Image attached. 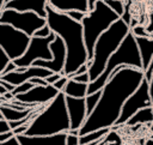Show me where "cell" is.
I'll use <instances>...</instances> for the list:
<instances>
[{
	"label": "cell",
	"instance_id": "33",
	"mask_svg": "<svg viewBox=\"0 0 153 145\" xmlns=\"http://www.w3.org/2000/svg\"><path fill=\"white\" fill-rule=\"evenodd\" d=\"M72 79H74V80H76V81H79V83H85V84H90V83H91V77H90L88 72H87V73H84V74L75 75V77H74V78H72Z\"/></svg>",
	"mask_w": 153,
	"mask_h": 145
},
{
	"label": "cell",
	"instance_id": "35",
	"mask_svg": "<svg viewBox=\"0 0 153 145\" xmlns=\"http://www.w3.org/2000/svg\"><path fill=\"white\" fill-rule=\"evenodd\" d=\"M17 65L14 64V61H11L8 65H7V67L2 71V72H0V77H2V75H5V74H7V73H11V72H14L16 70H17Z\"/></svg>",
	"mask_w": 153,
	"mask_h": 145
},
{
	"label": "cell",
	"instance_id": "31",
	"mask_svg": "<svg viewBox=\"0 0 153 145\" xmlns=\"http://www.w3.org/2000/svg\"><path fill=\"white\" fill-rule=\"evenodd\" d=\"M11 131H12V128H11L10 121H7L4 117H0V134L6 133V132H11Z\"/></svg>",
	"mask_w": 153,
	"mask_h": 145
},
{
	"label": "cell",
	"instance_id": "5",
	"mask_svg": "<svg viewBox=\"0 0 153 145\" xmlns=\"http://www.w3.org/2000/svg\"><path fill=\"white\" fill-rule=\"evenodd\" d=\"M120 66L134 67L137 70L143 68L142 59H141L139 47H137V42H136L135 36L131 34V31L127 35V37L121 43L118 49L111 55V58L109 59L106 67H105L104 72L102 73V75L98 77L94 81H91L88 84V95L102 90L105 86V84L108 83V80L110 79L112 72Z\"/></svg>",
	"mask_w": 153,
	"mask_h": 145
},
{
	"label": "cell",
	"instance_id": "18",
	"mask_svg": "<svg viewBox=\"0 0 153 145\" xmlns=\"http://www.w3.org/2000/svg\"><path fill=\"white\" fill-rule=\"evenodd\" d=\"M139 47V52L142 59L143 71L146 72L153 60V38L151 37H135Z\"/></svg>",
	"mask_w": 153,
	"mask_h": 145
},
{
	"label": "cell",
	"instance_id": "9",
	"mask_svg": "<svg viewBox=\"0 0 153 145\" xmlns=\"http://www.w3.org/2000/svg\"><path fill=\"white\" fill-rule=\"evenodd\" d=\"M148 107H153V102H152V98L149 95V83L145 78L141 81L140 86L136 89V91L134 93H131L129 96V98L126 101V103L122 108L120 119L117 120L115 127L126 125L129 121V119L134 114H136L140 109L148 108Z\"/></svg>",
	"mask_w": 153,
	"mask_h": 145
},
{
	"label": "cell",
	"instance_id": "45",
	"mask_svg": "<svg viewBox=\"0 0 153 145\" xmlns=\"http://www.w3.org/2000/svg\"><path fill=\"white\" fill-rule=\"evenodd\" d=\"M108 144H110V141H109V138H108V135H106V137H105L98 145H108Z\"/></svg>",
	"mask_w": 153,
	"mask_h": 145
},
{
	"label": "cell",
	"instance_id": "48",
	"mask_svg": "<svg viewBox=\"0 0 153 145\" xmlns=\"http://www.w3.org/2000/svg\"><path fill=\"white\" fill-rule=\"evenodd\" d=\"M4 4H5V0H1V2H0V7L4 6Z\"/></svg>",
	"mask_w": 153,
	"mask_h": 145
},
{
	"label": "cell",
	"instance_id": "19",
	"mask_svg": "<svg viewBox=\"0 0 153 145\" xmlns=\"http://www.w3.org/2000/svg\"><path fill=\"white\" fill-rule=\"evenodd\" d=\"M63 92L66 96H71L75 98H85L88 95V84L79 83L74 79H69Z\"/></svg>",
	"mask_w": 153,
	"mask_h": 145
},
{
	"label": "cell",
	"instance_id": "12",
	"mask_svg": "<svg viewBox=\"0 0 153 145\" xmlns=\"http://www.w3.org/2000/svg\"><path fill=\"white\" fill-rule=\"evenodd\" d=\"M60 91L54 87V85H35L30 91L17 95L16 98L29 104L30 107H38L43 104H49L53 99L57 97Z\"/></svg>",
	"mask_w": 153,
	"mask_h": 145
},
{
	"label": "cell",
	"instance_id": "14",
	"mask_svg": "<svg viewBox=\"0 0 153 145\" xmlns=\"http://www.w3.org/2000/svg\"><path fill=\"white\" fill-rule=\"evenodd\" d=\"M54 72H51L50 70L48 68H44V67H39V66H30L27 67L26 71L19 73V72H11V73H7L2 77H0V79L2 80H6L11 84H13L14 86H18L25 81H29L31 80L32 78H43L45 79L47 77H49L50 74H53Z\"/></svg>",
	"mask_w": 153,
	"mask_h": 145
},
{
	"label": "cell",
	"instance_id": "43",
	"mask_svg": "<svg viewBox=\"0 0 153 145\" xmlns=\"http://www.w3.org/2000/svg\"><path fill=\"white\" fill-rule=\"evenodd\" d=\"M97 2H98V0H87V4H88V12H91V11L94 10Z\"/></svg>",
	"mask_w": 153,
	"mask_h": 145
},
{
	"label": "cell",
	"instance_id": "28",
	"mask_svg": "<svg viewBox=\"0 0 153 145\" xmlns=\"http://www.w3.org/2000/svg\"><path fill=\"white\" fill-rule=\"evenodd\" d=\"M53 34V30L50 29V26L47 24V25H44L43 28H41L39 30H37L36 31V34H35V36H37V37H49L50 35Z\"/></svg>",
	"mask_w": 153,
	"mask_h": 145
},
{
	"label": "cell",
	"instance_id": "1",
	"mask_svg": "<svg viewBox=\"0 0 153 145\" xmlns=\"http://www.w3.org/2000/svg\"><path fill=\"white\" fill-rule=\"evenodd\" d=\"M145 79V71L134 67H117L105 86L96 109L87 116L80 128V137L102 128H114L120 119L122 108L131 93Z\"/></svg>",
	"mask_w": 153,
	"mask_h": 145
},
{
	"label": "cell",
	"instance_id": "4",
	"mask_svg": "<svg viewBox=\"0 0 153 145\" xmlns=\"http://www.w3.org/2000/svg\"><path fill=\"white\" fill-rule=\"evenodd\" d=\"M129 32L130 25L127 24L122 18H120L110 26L109 30L100 35V37L96 42L93 58L91 60V66L88 70L91 81H94L98 77L102 75L109 59L118 49Z\"/></svg>",
	"mask_w": 153,
	"mask_h": 145
},
{
	"label": "cell",
	"instance_id": "21",
	"mask_svg": "<svg viewBox=\"0 0 153 145\" xmlns=\"http://www.w3.org/2000/svg\"><path fill=\"white\" fill-rule=\"evenodd\" d=\"M153 122V107L140 109L136 114H134L129 121L126 123L127 126H136V125H145V123H152Z\"/></svg>",
	"mask_w": 153,
	"mask_h": 145
},
{
	"label": "cell",
	"instance_id": "20",
	"mask_svg": "<svg viewBox=\"0 0 153 145\" xmlns=\"http://www.w3.org/2000/svg\"><path fill=\"white\" fill-rule=\"evenodd\" d=\"M35 108H29L25 110H18V109H14L11 107L0 105V111H1L0 114H1V117L6 119L7 121H19V120L26 119L35 110Z\"/></svg>",
	"mask_w": 153,
	"mask_h": 145
},
{
	"label": "cell",
	"instance_id": "40",
	"mask_svg": "<svg viewBox=\"0 0 153 145\" xmlns=\"http://www.w3.org/2000/svg\"><path fill=\"white\" fill-rule=\"evenodd\" d=\"M29 81H31L32 84H35V85H43V86H47V85H49L48 83H47V80L45 79H43V78H32L31 80H29Z\"/></svg>",
	"mask_w": 153,
	"mask_h": 145
},
{
	"label": "cell",
	"instance_id": "17",
	"mask_svg": "<svg viewBox=\"0 0 153 145\" xmlns=\"http://www.w3.org/2000/svg\"><path fill=\"white\" fill-rule=\"evenodd\" d=\"M48 5L61 13H68L69 11H81L88 13L87 0H49Z\"/></svg>",
	"mask_w": 153,
	"mask_h": 145
},
{
	"label": "cell",
	"instance_id": "39",
	"mask_svg": "<svg viewBox=\"0 0 153 145\" xmlns=\"http://www.w3.org/2000/svg\"><path fill=\"white\" fill-rule=\"evenodd\" d=\"M0 145H22V144H20V141L18 140L17 135H14V137H12L10 140L4 141V143H0Z\"/></svg>",
	"mask_w": 153,
	"mask_h": 145
},
{
	"label": "cell",
	"instance_id": "41",
	"mask_svg": "<svg viewBox=\"0 0 153 145\" xmlns=\"http://www.w3.org/2000/svg\"><path fill=\"white\" fill-rule=\"evenodd\" d=\"M0 85H2L5 89H7V91H10V92H12L13 90H14V85L13 84H11V83H8V81H6V80H2V79H0Z\"/></svg>",
	"mask_w": 153,
	"mask_h": 145
},
{
	"label": "cell",
	"instance_id": "27",
	"mask_svg": "<svg viewBox=\"0 0 153 145\" xmlns=\"http://www.w3.org/2000/svg\"><path fill=\"white\" fill-rule=\"evenodd\" d=\"M12 60L10 59V56L5 53V50L0 47V72H2L6 67H7V65L11 62Z\"/></svg>",
	"mask_w": 153,
	"mask_h": 145
},
{
	"label": "cell",
	"instance_id": "22",
	"mask_svg": "<svg viewBox=\"0 0 153 145\" xmlns=\"http://www.w3.org/2000/svg\"><path fill=\"white\" fill-rule=\"evenodd\" d=\"M110 131H111V128H102V129H97V131H93L91 133H87L85 135H81L80 137V145H85V144H90V143H93L97 140H102L110 133Z\"/></svg>",
	"mask_w": 153,
	"mask_h": 145
},
{
	"label": "cell",
	"instance_id": "50",
	"mask_svg": "<svg viewBox=\"0 0 153 145\" xmlns=\"http://www.w3.org/2000/svg\"><path fill=\"white\" fill-rule=\"evenodd\" d=\"M8 1H11V0H5V4H7ZM5 4H4V6H5ZM1 7H2V6H1ZM1 7H0V8H1Z\"/></svg>",
	"mask_w": 153,
	"mask_h": 145
},
{
	"label": "cell",
	"instance_id": "26",
	"mask_svg": "<svg viewBox=\"0 0 153 145\" xmlns=\"http://www.w3.org/2000/svg\"><path fill=\"white\" fill-rule=\"evenodd\" d=\"M130 31L135 37H149V32L147 31L146 26L142 25H135V26H130Z\"/></svg>",
	"mask_w": 153,
	"mask_h": 145
},
{
	"label": "cell",
	"instance_id": "8",
	"mask_svg": "<svg viewBox=\"0 0 153 145\" xmlns=\"http://www.w3.org/2000/svg\"><path fill=\"white\" fill-rule=\"evenodd\" d=\"M31 37L10 24H0V47L12 61L22 58L29 48Z\"/></svg>",
	"mask_w": 153,
	"mask_h": 145
},
{
	"label": "cell",
	"instance_id": "2",
	"mask_svg": "<svg viewBox=\"0 0 153 145\" xmlns=\"http://www.w3.org/2000/svg\"><path fill=\"white\" fill-rule=\"evenodd\" d=\"M47 24L60 36L67 47V61L63 70V75H69L78 71L80 66L88 60V52L84 38L82 24L72 19L68 14L57 12L48 5Z\"/></svg>",
	"mask_w": 153,
	"mask_h": 145
},
{
	"label": "cell",
	"instance_id": "11",
	"mask_svg": "<svg viewBox=\"0 0 153 145\" xmlns=\"http://www.w3.org/2000/svg\"><path fill=\"white\" fill-rule=\"evenodd\" d=\"M50 50L53 53L51 60H37L33 62V66L44 67L54 73L63 74V70L67 61V47L60 36L56 35L55 40L50 43Z\"/></svg>",
	"mask_w": 153,
	"mask_h": 145
},
{
	"label": "cell",
	"instance_id": "16",
	"mask_svg": "<svg viewBox=\"0 0 153 145\" xmlns=\"http://www.w3.org/2000/svg\"><path fill=\"white\" fill-rule=\"evenodd\" d=\"M22 145H66L67 133H59L54 135H17Z\"/></svg>",
	"mask_w": 153,
	"mask_h": 145
},
{
	"label": "cell",
	"instance_id": "23",
	"mask_svg": "<svg viewBox=\"0 0 153 145\" xmlns=\"http://www.w3.org/2000/svg\"><path fill=\"white\" fill-rule=\"evenodd\" d=\"M100 97H102V90H99V91H97V92H94V93H90V95H87V96L85 97V99H86L87 115H90V114L96 109V107H97V104H98Z\"/></svg>",
	"mask_w": 153,
	"mask_h": 145
},
{
	"label": "cell",
	"instance_id": "47",
	"mask_svg": "<svg viewBox=\"0 0 153 145\" xmlns=\"http://www.w3.org/2000/svg\"><path fill=\"white\" fill-rule=\"evenodd\" d=\"M26 70H27V67H17L16 72H19V73H22V72H24V71H26Z\"/></svg>",
	"mask_w": 153,
	"mask_h": 145
},
{
	"label": "cell",
	"instance_id": "29",
	"mask_svg": "<svg viewBox=\"0 0 153 145\" xmlns=\"http://www.w3.org/2000/svg\"><path fill=\"white\" fill-rule=\"evenodd\" d=\"M66 14H68L72 19H74V20H76V22L81 23V22H82V19L86 17V14H87V13L81 12V11H69V12H68V13H66Z\"/></svg>",
	"mask_w": 153,
	"mask_h": 145
},
{
	"label": "cell",
	"instance_id": "44",
	"mask_svg": "<svg viewBox=\"0 0 153 145\" xmlns=\"http://www.w3.org/2000/svg\"><path fill=\"white\" fill-rule=\"evenodd\" d=\"M148 83H149V95H151V98H152V102H153V73H152L151 80Z\"/></svg>",
	"mask_w": 153,
	"mask_h": 145
},
{
	"label": "cell",
	"instance_id": "7",
	"mask_svg": "<svg viewBox=\"0 0 153 145\" xmlns=\"http://www.w3.org/2000/svg\"><path fill=\"white\" fill-rule=\"evenodd\" d=\"M0 24H10L32 37L37 30L47 25V18H43L35 12H19L5 8L0 11Z\"/></svg>",
	"mask_w": 153,
	"mask_h": 145
},
{
	"label": "cell",
	"instance_id": "3",
	"mask_svg": "<svg viewBox=\"0 0 153 145\" xmlns=\"http://www.w3.org/2000/svg\"><path fill=\"white\" fill-rule=\"evenodd\" d=\"M71 129V120L66 104L65 92H60L45 108L30 122L26 135H54L67 133Z\"/></svg>",
	"mask_w": 153,
	"mask_h": 145
},
{
	"label": "cell",
	"instance_id": "42",
	"mask_svg": "<svg viewBox=\"0 0 153 145\" xmlns=\"http://www.w3.org/2000/svg\"><path fill=\"white\" fill-rule=\"evenodd\" d=\"M146 29L149 34H153V13L149 16V22H148V25L146 26Z\"/></svg>",
	"mask_w": 153,
	"mask_h": 145
},
{
	"label": "cell",
	"instance_id": "15",
	"mask_svg": "<svg viewBox=\"0 0 153 145\" xmlns=\"http://www.w3.org/2000/svg\"><path fill=\"white\" fill-rule=\"evenodd\" d=\"M48 1L49 0H11L5 4V6H2L0 11L5 8H11L19 12H35L38 16L47 18Z\"/></svg>",
	"mask_w": 153,
	"mask_h": 145
},
{
	"label": "cell",
	"instance_id": "13",
	"mask_svg": "<svg viewBox=\"0 0 153 145\" xmlns=\"http://www.w3.org/2000/svg\"><path fill=\"white\" fill-rule=\"evenodd\" d=\"M66 104L71 120V129H80L88 116L86 109V99L66 96Z\"/></svg>",
	"mask_w": 153,
	"mask_h": 145
},
{
	"label": "cell",
	"instance_id": "36",
	"mask_svg": "<svg viewBox=\"0 0 153 145\" xmlns=\"http://www.w3.org/2000/svg\"><path fill=\"white\" fill-rule=\"evenodd\" d=\"M27 128H29V123H26V125H23V126H19V127L14 128V129H13V133H14L16 135L25 134V133H26V131H27Z\"/></svg>",
	"mask_w": 153,
	"mask_h": 145
},
{
	"label": "cell",
	"instance_id": "32",
	"mask_svg": "<svg viewBox=\"0 0 153 145\" xmlns=\"http://www.w3.org/2000/svg\"><path fill=\"white\" fill-rule=\"evenodd\" d=\"M66 145H80V137H79V135H73V134H68V133H67Z\"/></svg>",
	"mask_w": 153,
	"mask_h": 145
},
{
	"label": "cell",
	"instance_id": "6",
	"mask_svg": "<svg viewBox=\"0 0 153 145\" xmlns=\"http://www.w3.org/2000/svg\"><path fill=\"white\" fill-rule=\"evenodd\" d=\"M121 17L112 11L104 0H98L93 11L88 12L82 19L81 24L84 28V38L88 52V60L93 58L94 46L102 34L110 29V26L117 22Z\"/></svg>",
	"mask_w": 153,
	"mask_h": 145
},
{
	"label": "cell",
	"instance_id": "34",
	"mask_svg": "<svg viewBox=\"0 0 153 145\" xmlns=\"http://www.w3.org/2000/svg\"><path fill=\"white\" fill-rule=\"evenodd\" d=\"M62 75H63V74H61V73H53V74H50L49 77H47L45 80H47V83H48L49 85H54Z\"/></svg>",
	"mask_w": 153,
	"mask_h": 145
},
{
	"label": "cell",
	"instance_id": "37",
	"mask_svg": "<svg viewBox=\"0 0 153 145\" xmlns=\"http://www.w3.org/2000/svg\"><path fill=\"white\" fill-rule=\"evenodd\" d=\"M16 134L13 133V131H11V132H6V133H2V134H0V143H4V141H7V140H10L12 137H14Z\"/></svg>",
	"mask_w": 153,
	"mask_h": 145
},
{
	"label": "cell",
	"instance_id": "25",
	"mask_svg": "<svg viewBox=\"0 0 153 145\" xmlns=\"http://www.w3.org/2000/svg\"><path fill=\"white\" fill-rule=\"evenodd\" d=\"M33 86H35V84H32L31 81H25V83H23V84L18 85V86H16V87H14V90L12 91V93H13V95H14V97H16L17 95L25 93V92L30 91Z\"/></svg>",
	"mask_w": 153,
	"mask_h": 145
},
{
	"label": "cell",
	"instance_id": "38",
	"mask_svg": "<svg viewBox=\"0 0 153 145\" xmlns=\"http://www.w3.org/2000/svg\"><path fill=\"white\" fill-rule=\"evenodd\" d=\"M149 37L151 38H153V34H151L149 35ZM152 73H153V60H152V62H151V65H149V67H148V70L145 72V78L149 81L151 80V77H152Z\"/></svg>",
	"mask_w": 153,
	"mask_h": 145
},
{
	"label": "cell",
	"instance_id": "10",
	"mask_svg": "<svg viewBox=\"0 0 153 145\" xmlns=\"http://www.w3.org/2000/svg\"><path fill=\"white\" fill-rule=\"evenodd\" d=\"M55 37L56 34L54 31L49 37L44 38L32 36L27 50L22 58L14 60V64L18 67H30L37 60H51L53 53L50 50V43L55 40Z\"/></svg>",
	"mask_w": 153,
	"mask_h": 145
},
{
	"label": "cell",
	"instance_id": "46",
	"mask_svg": "<svg viewBox=\"0 0 153 145\" xmlns=\"http://www.w3.org/2000/svg\"><path fill=\"white\" fill-rule=\"evenodd\" d=\"M7 92H10V91H7V89H5L2 85H0V96H4Z\"/></svg>",
	"mask_w": 153,
	"mask_h": 145
},
{
	"label": "cell",
	"instance_id": "30",
	"mask_svg": "<svg viewBox=\"0 0 153 145\" xmlns=\"http://www.w3.org/2000/svg\"><path fill=\"white\" fill-rule=\"evenodd\" d=\"M68 80H69V78H68L67 75H62V77L54 84V87H56L60 92H63V90H65V87H66Z\"/></svg>",
	"mask_w": 153,
	"mask_h": 145
},
{
	"label": "cell",
	"instance_id": "49",
	"mask_svg": "<svg viewBox=\"0 0 153 145\" xmlns=\"http://www.w3.org/2000/svg\"><path fill=\"white\" fill-rule=\"evenodd\" d=\"M151 131H152V132H153V122H152V123H151Z\"/></svg>",
	"mask_w": 153,
	"mask_h": 145
},
{
	"label": "cell",
	"instance_id": "24",
	"mask_svg": "<svg viewBox=\"0 0 153 145\" xmlns=\"http://www.w3.org/2000/svg\"><path fill=\"white\" fill-rule=\"evenodd\" d=\"M104 1H105V4H106L112 11H115L120 17H122V16L124 14L126 8H124V5H123V2H122L121 0H104Z\"/></svg>",
	"mask_w": 153,
	"mask_h": 145
}]
</instances>
